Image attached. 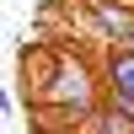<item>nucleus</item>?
<instances>
[{"instance_id": "nucleus-1", "label": "nucleus", "mask_w": 134, "mask_h": 134, "mask_svg": "<svg viewBox=\"0 0 134 134\" xmlns=\"http://www.w3.org/2000/svg\"><path fill=\"white\" fill-rule=\"evenodd\" d=\"M107 97H97V81L86 70V59L75 54H59L54 75L38 86V107H102Z\"/></svg>"}, {"instance_id": "nucleus-2", "label": "nucleus", "mask_w": 134, "mask_h": 134, "mask_svg": "<svg viewBox=\"0 0 134 134\" xmlns=\"http://www.w3.org/2000/svg\"><path fill=\"white\" fill-rule=\"evenodd\" d=\"M86 16L97 21L113 48H129L134 43V0H86Z\"/></svg>"}, {"instance_id": "nucleus-3", "label": "nucleus", "mask_w": 134, "mask_h": 134, "mask_svg": "<svg viewBox=\"0 0 134 134\" xmlns=\"http://www.w3.org/2000/svg\"><path fill=\"white\" fill-rule=\"evenodd\" d=\"M102 86H107V91H124V97H134V48H113V54H107Z\"/></svg>"}, {"instance_id": "nucleus-4", "label": "nucleus", "mask_w": 134, "mask_h": 134, "mask_svg": "<svg viewBox=\"0 0 134 134\" xmlns=\"http://www.w3.org/2000/svg\"><path fill=\"white\" fill-rule=\"evenodd\" d=\"M86 134H134V118H124L113 102H102L91 113V124H86Z\"/></svg>"}, {"instance_id": "nucleus-5", "label": "nucleus", "mask_w": 134, "mask_h": 134, "mask_svg": "<svg viewBox=\"0 0 134 134\" xmlns=\"http://www.w3.org/2000/svg\"><path fill=\"white\" fill-rule=\"evenodd\" d=\"M129 48H134V43H129Z\"/></svg>"}]
</instances>
